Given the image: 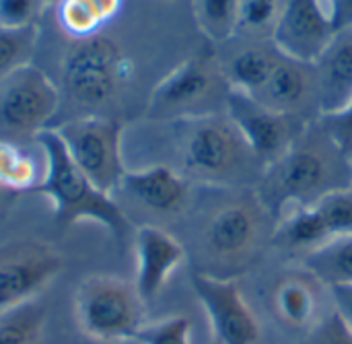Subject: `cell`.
Masks as SVG:
<instances>
[{
  "label": "cell",
  "instance_id": "obj_1",
  "mask_svg": "<svg viewBox=\"0 0 352 344\" xmlns=\"http://www.w3.org/2000/svg\"><path fill=\"white\" fill-rule=\"evenodd\" d=\"M43 151L45 171L33 192L52 202L54 217L62 227L91 221L105 227L118 241H124L132 225L113 196L101 192L70 159L54 128H45L35 138Z\"/></svg>",
  "mask_w": 352,
  "mask_h": 344
},
{
  "label": "cell",
  "instance_id": "obj_2",
  "mask_svg": "<svg viewBox=\"0 0 352 344\" xmlns=\"http://www.w3.org/2000/svg\"><path fill=\"white\" fill-rule=\"evenodd\" d=\"M351 175L349 159L322 130L320 138L295 140L293 147L272 165L262 182L260 202L266 211L283 217L285 208L309 206L322 196L346 188L336 178Z\"/></svg>",
  "mask_w": 352,
  "mask_h": 344
},
{
  "label": "cell",
  "instance_id": "obj_3",
  "mask_svg": "<svg viewBox=\"0 0 352 344\" xmlns=\"http://www.w3.org/2000/svg\"><path fill=\"white\" fill-rule=\"evenodd\" d=\"M175 124L182 165L202 182L237 184L252 175L254 163H260L229 118L206 114Z\"/></svg>",
  "mask_w": 352,
  "mask_h": 344
},
{
  "label": "cell",
  "instance_id": "obj_4",
  "mask_svg": "<svg viewBox=\"0 0 352 344\" xmlns=\"http://www.w3.org/2000/svg\"><path fill=\"white\" fill-rule=\"evenodd\" d=\"M144 301L134 285L118 277H87L74 297V312L80 330L99 343L134 341L142 322Z\"/></svg>",
  "mask_w": 352,
  "mask_h": 344
},
{
  "label": "cell",
  "instance_id": "obj_5",
  "mask_svg": "<svg viewBox=\"0 0 352 344\" xmlns=\"http://www.w3.org/2000/svg\"><path fill=\"white\" fill-rule=\"evenodd\" d=\"M76 167L105 194L113 196L124 182V128L120 122L85 116L54 128Z\"/></svg>",
  "mask_w": 352,
  "mask_h": 344
},
{
  "label": "cell",
  "instance_id": "obj_6",
  "mask_svg": "<svg viewBox=\"0 0 352 344\" xmlns=\"http://www.w3.org/2000/svg\"><path fill=\"white\" fill-rule=\"evenodd\" d=\"M60 105L58 87L35 64H25L0 83V140L19 144L37 138Z\"/></svg>",
  "mask_w": 352,
  "mask_h": 344
},
{
  "label": "cell",
  "instance_id": "obj_7",
  "mask_svg": "<svg viewBox=\"0 0 352 344\" xmlns=\"http://www.w3.org/2000/svg\"><path fill=\"white\" fill-rule=\"evenodd\" d=\"M128 62L120 47L107 37H87L68 50L62 60V80L66 93L89 107L109 101L128 78Z\"/></svg>",
  "mask_w": 352,
  "mask_h": 344
},
{
  "label": "cell",
  "instance_id": "obj_8",
  "mask_svg": "<svg viewBox=\"0 0 352 344\" xmlns=\"http://www.w3.org/2000/svg\"><path fill=\"white\" fill-rule=\"evenodd\" d=\"M334 37L328 0H285L272 27L276 52L301 64H316Z\"/></svg>",
  "mask_w": 352,
  "mask_h": 344
},
{
  "label": "cell",
  "instance_id": "obj_9",
  "mask_svg": "<svg viewBox=\"0 0 352 344\" xmlns=\"http://www.w3.org/2000/svg\"><path fill=\"white\" fill-rule=\"evenodd\" d=\"M192 289L210 322L217 343H260V324L250 305L245 303L239 285L233 279L194 272Z\"/></svg>",
  "mask_w": 352,
  "mask_h": 344
},
{
  "label": "cell",
  "instance_id": "obj_10",
  "mask_svg": "<svg viewBox=\"0 0 352 344\" xmlns=\"http://www.w3.org/2000/svg\"><path fill=\"white\" fill-rule=\"evenodd\" d=\"M225 105L227 118L233 122L250 151L266 167L278 161L297 140L287 114L266 107L248 93L231 89Z\"/></svg>",
  "mask_w": 352,
  "mask_h": 344
},
{
  "label": "cell",
  "instance_id": "obj_11",
  "mask_svg": "<svg viewBox=\"0 0 352 344\" xmlns=\"http://www.w3.org/2000/svg\"><path fill=\"white\" fill-rule=\"evenodd\" d=\"M217 74L204 56H194L177 64L153 89L148 111L157 118H196L210 111L204 109L214 95Z\"/></svg>",
  "mask_w": 352,
  "mask_h": 344
},
{
  "label": "cell",
  "instance_id": "obj_12",
  "mask_svg": "<svg viewBox=\"0 0 352 344\" xmlns=\"http://www.w3.org/2000/svg\"><path fill=\"white\" fill-rule=\"evenodd\" d=\"M264 211L262 204L252 200H237L219 208L206 225V252L225 264L248 260L262 244Z\"/></svg>",
  "mask_w": 352,
  "mask_h": 344
},
{
  "label": "cell",
  "instance_id": "obj_13",
  "mask_svg": "<svg viewBox=\"0 0 352 344\" xmlns=\"http://www.w3.org/2000/svg\"><path fill=\"white\" fill-rule=\"evenodd\" d=\"M60 258L39 246L0 258V316L33 301L60 272Z\"/></svg>",
  "mask_w": 352,
  "mask_h": 344
},
{
  "label": "cell",
  "instance_id": "obj_14",
  "mask_svg": "<svg viewBox=\"0 0 352 344\" xmlns=\"http://www.w3.org/2000/svg\"><path fill=\"white\" fill-rule=\"evenodd\" d=\"M136 281L134 289L146 303L167 285L169 277L184 262V246L167 231L155 225H142L134 233Z\"/></svg>",
  "mask_w": 352,
  "mask_h": 344
},
{
  "label": "cell",
  "instance_id": "obj_15",
  "mask_svg": "<svg viewBox=\"0 0 352 344\" xmlns=\"http://www.w3.org/2000/svg\"><path fill=\"white\" fill-rule=\"evenodd\" d=\"M311 68L320 116L344 109L352 101V31L336 33Z\"/></svg>",
  "mask_w": 352,
  "mask_h": 344
},
{
  "label": "cell",
  "instance_id": "obj_16",
  "mask_svg": "<svg viewBox=\"0 0 352 344\" xmlns=\"http://www.w3.org/2000/svg\"><path fill=\"white\" fill-rule=\"evenodd\" d=\"M122 188L142 206L165 215L179 213L190 196L184 178L163 163L146 165L140 169H128Z\"/></svg>",
  "mask_w": 352,
  "mask_h": 344
},
{
  "label": "cell",
  "instance_id": "obj_17",
  "mask_svg": "<svg viewBox=\"0 0 352 344\" xmlns=\"http://www.w3.org/2000/svg\"><path fill=\"white\" fill-rule=\"evenodd\" d=\"M311 95H316L311 64H301L280 56L268 83L252 97L266 107L289 116Z\"/></svg>",
  "mask_w": 352,
  "mask_h": 344
},
{
  "label": "cell",
  "instance_id": "obj_18",
  "mask_svg": "<svg viewBox=\"0 0 352 344\" xmlns=\"http://www.w3.org/2000/svg\"><path fill=\"white\" fill-rule=\"evenodd\" d=\"M274 239L278 241V246L291 252L309 254L320 246L328 244L332 237L316 206L309 204V206H295L293 211L285 213L278 221Z\"/></svg>",
  "mask_w": 352,
  "mask_h": 344
},
{
  "label": "cell",
  "instance_id": "obj_19",
  "mask_svg": "<svg viewBox=\"0 0 352 344\" xmlns=\"http://www.w3.org/2000/svg\"><path fill=\"white\" fill-rule=\"evenodd\" d=\"M124 0H60L58 23L76 39L93 37L122 8Z\"/></svg>",
  "mask_w": 352,
  "mask_h": 344
},
{
  "label": "cell",
  "instance_id": "obj_20",
  "mask_svg": "<svg viewBox=\"0 0 352 344\" xmlns=\"http://www.w3.org/2000/svg\"><path fill=\"white\" fill-rule=\"evenodd\" d=\"M307 272L332 287L352 285V235H340L305 254Z\"/></svg>",
  "mask_w": 352,
  "mask_h": 344
},
{
  "label": "cell",
  "instance_id": "obj_21",
  "mask_svg": "<svg viewBox=\"0 0 352 344\" xmlns=\"http://www.w3.org/2000/svg\"><path fill=\"white\" fill-rule=\"evenodd\" d=\"M276 316L293 328H307L318 310V299L311 283L301 277L285 279L274 291Z\"/></svg>",
  "mask_w": 352,
  "mask_h": 344
},
{
  "label": "cell",
  "instance_id": "obj_22",
  "mask_svg": "<svg viewBox=\"0 0 352 344\" xmlns=\"http://www.w3.org/2000/svg\"><path fill=\"white\" fill-rule=\"evenodd\" d=\"M278 58L260 47H248L235 54L225 70V76L231 89L256 95L270 78Z\"/></svg>",
  "mask_w": 352,
  "mask_h": 344
},
{
  "label": "cell",
  "instance_id": "obj_23",
  "mask_svg": "<svg viewBox=\"0 0 352 344\" xmlns=\"http://www.w3.org/2000/svg\"><path fill=\"white\" fill-rule=\"evenodd\" d=\"M39 180L37 165L19 144L0 140V186L21 194L35 190Z\"/></svg>",
  "mask_w": 352,
  "mask_h": 344
},
{
  "label": "cell",
  "instance_id": "obj_24",
  "mask_svg": "<svg viewBox=\"0 0 352 344\" xmlns=\"http://www.w3.org/2000/svg\"><path fill=\"white\" fill-rule=\"evenodd\" d=\"M43 308L33 301L0 316V344H37L43 326Z\"/></svg>",
  "mask_w": 352,
  "mask_h": 344
},
{
  "label": "cell",
  "instance_id": "obj_25",
  "mask_svg": "<svg viewBox=\"0 0 352 344\" xmlns=\"http://www.w3.org/2000/svg\"><path fill=\"white\" fill-rule=\"evenodd\" d=\"M196 19L202 33L225 41L239 29V0H196Z\"/></svg>",
  "mask_w": 352,
  "mask_h": 344
},
{
  "label": "cell",
  "instance_id": "obj_26",
  "mask_svg": "<svg viewBox=\"0 0 352 344\" xmlns=\"http://www.w3.org/2000/svg\"><path fill=\"white\" fill-rule=\"evenodd\" d=\"M37 43V25L27 29H0V83L16 68L31 64Z\"/></svg>",
  "mask_w": 352,
  "mask_h": 344
},
{
  "label": "cell",
  "instance_id": "obj_27",
  "mask_svg": "<svg viewBox=\"0 0 352 344\" xmlns=\"http://www.w3.org/2000/svg\"><path fill=\"white\" fill-rule=\"evenodd\" d=\"M316 211L320 213L330 237L352 235V186L338 188L318 202H314Z\"/></svg>",
  "mask_w": 352,
  "mask_h": 344
},
{
  "label": "cell",
  "instance_id": "obj_28",
  "mask_svg": "<svg viewBox=\"0 0 352 344\" xmlns=\"http://www.w3.org/2000/svg\"><path fill=\"white\" fill-rule=\"evenodd\" d=\"M192 324L188 318L175 316L161 320L157 324H144L136 334L134 343L138 344H190Z\"/></svg>",
  "mask_w": 352,
  "mask_h": 344
},
{
  "label": "cell",
  "instance_id": "obj_29",
  "mask_svg": "<svg viewBox=\"0 0 352 344\" xmlns=\"http://www.w3.org/2000/svg\"><path fill=\"white\" fill-rule=\"evenodd\" d=\"M280 8V0H239V27L272 29Z\"/></svg>",
  "mask_w": 352,
  "mask_h": 344
},
{
  "label": "cell",
  "instance_id": "obj_30",
  "mask_svg": "<svg viewBox=\"0 0 352 344\" xmlns=\"http://www.w3.org/2000/svg\"><path fill=\"white\" fill-rule=\"evenodd\" d=\"M41 6V0H0V29L35 27Z\"/></svg>",
  "mask_w": 352,
  "mask_h": 344
},
{
  "label": "cell",
  "instance_id": "obj_31",
  "mask_svg": "<svg viewBox=\"0 0 352 344\" xmlns=\"http://www.w3.org/2000/svg\"><path fill=\"white\" fill-rule=\"evenodd\" d=\"M322 130L349 159L352 153V101L336 114L322 116Z\"/></svg>",
  "mask_w": 352,
  "mask_h": 344
},
{
  "label": "cell",
  "instance_id": "obj_32",
  "mask_svg": "<svg viewBox=\"0 0 352 344\" xmlns=\"http://www.w3.org/2000/svg\"><path fill=\"white\" fill-rule=\"evenodd\" d=\"M305 344H352V328L338 312H332L309 332Z\"/></svg>",
  "mask_w": 352,
  "mask_h": 344
},
{
  "label": "cell",
  "instance_id": "obj_33",
  "mask_svg": "<svg viewBox=\"0 0 352 344\" xmlns=\"http://www.w3.org/2000/svg\"><path fill=\"white\" fill-rule=\"evenodd\" d=\"M330 19L336 33L352 29V0H328Z\"/></svg>",
  "mask_w": 352,
  "mask_h": 344
},
{
  "label": "cell",
  "instance_id": "obj_34",
  "mask_svg": "<svg viewBox=\"0 0 352 344\" xmlns=\"http://www.w3.org/2000/svg\"><path fill=\"white\" fill-rule=\"evenodd\" d=\"M332 299H334V312L352 328V285L346 287H332Z\"/></svg>",
  "mask_w": 352,
  "mask_h": 344
},
{
  "label": "cell",
  "instance_id": "obj_35",
  "mask_svg": "<svg viewBox=\"0 0 352 344\" xmlns=\"http://www.w3.org/2000/svg\"><path fill=\"white\" fill-rule=\"evenodd\" d=\"M12 196H16V192H10V190H6L4 186H0V211L6 208V204H8V200H10Z\"/></svg>",
  "mask_w": 352,
  "mask_h": 344
},
{
  "label": "cell",
  "instance_id": "obj_36",
  "mask_svg": "<svg viewBox=\"0 0 352 344\" xmlns=\"http://www.w3.org/2000/svg\"><path fill=\"white\" fill-rule=\"evenodd\" d=\"M349 167H351V178H352V153L349 155Z\"/></svg>",
  "mask_w": 352,
  "mask_h": 344
},
{
  "label": "cell",
  "instance_id": "obj_37",
  "mask_svg": "<svg viewBox=\"0 0 352 344\" xmlns=\"http://www.w3.org/2000/svg\"><path fill=\"white\" fill-rule=\"evenodd\" d=\"M41 2L45 4V2H60V0H41Z\"/></svg>",
  "mask_w": 352,
  "mask_h": 344
}]
</instances>
